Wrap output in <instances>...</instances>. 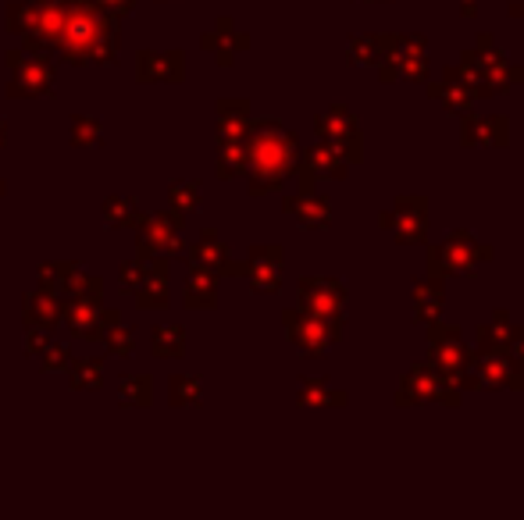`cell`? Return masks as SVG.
Instances as JSON below:
<instances>
[{
    "instance_id": "c3c4849f",
    "label": "cell",
    "mask_w": 524,
    "mask_h": 520,
    "mask_svg": "<svg viewBox=\"0 0 524 520\" xmlns=\"http://www.w3.org/2000/svg\"><path fill=\"white\" fill-rule=\"evenodd\" d=\"M478 15V0H460V18H475Z\"/></svg>"
},
{
    "instance_id": "484cf974",
    "label": "cell",
    "mask_w": 524,
    "mask_h": 520,
    "mask_svg": "<svg viewBox=\"0 0 524 520\" xmlns=\"http://www.w3.org/2000/svg\"><path fill=\"white\" fill-rule=\"evenodd\" d=\"M61 317H65V300H61V296L47 293V289H36V293L22 296L25 328H43V332H50V328L61 325Z\"/></svg>"
},
{
    "instance_id": "d6a6232c",
    "label": "cell",
    "mask_w": 524,
    "mask_h": 520,
    "mask_svg": "<svg viewBox=\"0 0 524 520\" xmlns=\"http://www.w3.org/2000/svg\"><path fill=\"white\" fill-rule=\"evenodd\" d=\"M140 214H143V207H140V200L132 193H111L100 204V218H104V225L107 228H132L136 221H140Z\"/></svg>"
},
{
    "instance_id": "1f68e13d",
    "label": "cell",
    "mask_w": 524,
    "mask_h": 520,
    "mask_svg": "<svg viewBox=\"0 0 524 520\" xmlns=\"http://www.w3.org/2000/svg\"><path fill=\"white\" fill-rule=\"evenodd\" d=\"M68 389L72 392H100L107 385V360L104 357H82L68 367Z\"/></svg>"
},
{
    "instance_id": "b9f144b4",
    "label": "cell",
    "mask_w": 524,
    "mask_h": 520,
    "mask_svg": "<svg viewBox=\"0 0 524 520\" xmlns=\"http://www.w3.org/2000/svg\"><path fill=\"white\" fill-rule=\"evenodd\" d=\"M75 353L72 346H65V342H47V350L40 353V371L43 374H65L68 367H72Z\"/></svg>"
},
{
    "instance_id": "83f0119b",
    "label": "cell",
    "mask_w": 524,
    "mask_h": 520,
    "mask_svg": "<svg viewBox=\"0 0 524 520\" xmlns=\"http://www.w3.org/2000/svg\"><path fill=\"white\" fill-rule=\"evenodd\" d=\"M510 332H514L510 310L507 307H496V310H492V321L478 325L475 353H510Z\"/></svg>"
},
{
    "instance_id": "7c38bea8",
    "label": "cell",
    "mask_w": 524,
    "mask_h": 520,
    "mask_svg": "<svg viewBox=\"0 0 524 520\" xmlns=\"http://www.w3.org/2000/svg\"><path fill=\"white\" fill-rule=\"evenodd\" d=\"M425 342H428V364H435L443 374H450L457 382L460 374L471 367L475 350L467 346L464 332L457 325H446V321H432L425 325Z\"/></svg>"
},
{
    "instance_id": "f35d334b",
    "label": "cell",
    "mask_w": 524,
    "mask_h": 520,
    "mask_svg": "<svg viewBox=\"0 0 524 520\" xmlns=\"http://www.w3.org/2000/svg\"><path fill=\"white\" fill-rule=\"evenodd\" d=\"M346 61H350V68H375L378 65V36L375 33L350 36V43H346Z\"/></svg>"
},
{
    "instance_id": "52a82bcc",
    "label": "cell",
    "mask_w": 524,
    "mask_h": 520,
    "mask_svg": "<svg viewBox=\"0 0 524 520\" xmlns=\"http://www.w3.org/2000/svg\"><path fill=\"white\" fill-rule=\"evenodd\" d=\"M8 61V97L15 100H33V97H50L54 90V54L36 47H15L4 54Z\"/></svg>"
},
{
    "instance_id": "f546056e",
    "label": "cell",
    "mask_w": 524,
    "mask_h": 520,
    "mask_svg": "<svg viewBox=\"0 0 524 520\" xmlns=\"http://www.w3.org/2000/svg\"><path fill=\"white\" fill-rule=\"evenodd\" d=\"M79 264L75 260H47V264H40L36 268V285L40 289H47V293L61 296V300H68V293H72L75 278H79Z\"/></svg>"
},
{
    "instance_id": "8fae6325",
    "label": "cell",
    "mask_w": 524,
    "mask_h": 520,
    "mask_svg": "<svg viewBox=\"0 0 524 520\" xmlns=\"http://www.w3.org/2000/svg\"><path fill=\"white\" fill-rule=\"evenodd\" d=\"M314 132L318 139H328L339 154L346 157V164H361L364 161V129H361V118L343 104H332L325 111L314 114Z\"/></svg>"
},
{
    "instance_id": "f907efd6",
    "label": "cell",
    "mask_w": 524,
    "mask_h": 520,
    "mask_svg": "<svg viewBox=\"0 0 524 520\" xmlns=\"http://www.w3.org/2000/svg\"><path fill=\"white\" fill-rule=\"evenodd\" d=\"M8 147V122H4V118H0V150Z\"/></svg>"
},
{
    "instance_id": "4dcf8cb0",
    "label": "cell",
    "mask_w": 524,
    "mask_h": 520,
    "mask_svg": "<svg viewBox=\"0 0 524 520\" xmlns=\"http://www.w3.org/2000/svg\"><path fill=\"white\" fill-rule=\"evenodd\" d=\"M250 168V154H246V139H222L218 143V157H214V175L222 182L243 179Z\"/></svg>"
},
{
    "instance_id": "e0dca14e",
    "label": "cell",
    "mask_w": 524,
    "mask_h": 520,
    "mask_svg": "<svg viewBox=\"0 0 524 520\" xmlns=\"http://www.w3.org/2000/svg\"><path fill=\"white\" fill-rule=\"evenodd\" d=\"M65 328L72 332V339H82V342H100L104 332L118 321H125L122 310L118 307H93V303H75V300H65Z\"/></svg>"
},
{
    "instance_id": "7402d4cb",
    "label": "cell",
    "mask_w": 524,
    "mask_h": 520,
    "mask_svg": "<svg viewBox=\"0 0 524 520\" xmlns=\"http://www.w3.org/2000/svg\"><path fill=\"white\" fill-rule=\"evenodd\" d=\"M282 211L296 221L300 228L307 232H325L332 225V200L328 196L311 193H293V196H282Z\"/></svg>"
},
{
    "instance_id": "ab89813d",
    "label": "cell",
    "mask_w": 524,
    "mask_h": 520,
    "mask_svg": "<svg viewBox=\"0 0 524 520\" xmlns=\"http://www.w3.org/2000/svg\"><path fill=\"white\" fill-rule=\"evenodd\" d=\"M100 342H104L107 353H111V357H118V360H129L132 353H136V332H132L129 325H122V321L107 328Z\"/></svg>"
},
{
    "instance_id": "f6af8a7d",
    "label": "cell",
    "mask_w": 524,
    "mask_h": 520,
    "mask_svg": "<svg viewBox=\"0 0 524 520\" xmlns=\"http://www.w3.org/2000/svg\"><path fill=\"white\" fill-rule=\"evenodd\" d=\"M100 8L107 11L111 18H118V22H125V18L132 15V8H136V0H97Z\"/></svg>"
},
{
    "instance_id": "8d00e7d4",
    "label": "cell",
    "mask_w": 524,
    "mask_h": 520,
    "mask_svg": "<svg viewBox=\"0 0 524 520\" xmlns=\"http://www.w3.org/2000/svg\"><path fill=\"white\" fill-rule=\"evenodd\" d=\"M68 139H72V147L79 150H93L104 143V122H100L97 114H72V132H68Z\"/></svg>"
},
{
    "instance_id": "ac0fdd59",
    "label": "cell",
    "mask_w": 524,
    "mask_h": 520,
    "mask_svg": "<svg viewBox=\"0 0 524 520\" xmlns=\"http://www.w3.org/2000/svg\"><path fill=\"white\" fill-rule=\"evenodd\" d=\"M460 143L492 150L510 147V118L507 114H475V107H471L460 114Z\"/></svg>"
},
{
    "instance_id": "cb8c5ba5",
    "label": "cell",
    "mask_w": 524,
    "mask_h": 520,
    "mask_svg": "<svg viewBox=\"0 0 524 520\" xmlns=\"http://www.w3.org/2000/svg\"><path fill=\"white\" fill-rule=\"evenodd\" d=\"M250 122H254V114H250V100L246 97H222L214 104V136H218V143L222 139H246L250 136Z\"/></svg>"
},
{
    "instance_id": "4316f807",
    "label": "cell",
    "mask_w": 524,
    "mask_h": 520,
    "mask_svg": "<svg viewBox=\"0 0 524 520\" xmlns=\"http://www.w3.org/2000/svg\"><path fill=\"white\" fill-rule=\"evenodd\" d=\"M296 407L300 410H343L350 407V392L332 389L325 378H303L296 389Z\"/></svg>"
},
{
    "instance_id": "9c48e42d",
    "label": "cell",
    "mask_w": 524,
    "mask_h": 520,
    "mask_svg": "<svg viewBox=\"0 0 524 520\" xmlns=\"http://www.w3.org/2000/svg\"><path fill=\"white\" fill-rule=\"evenodd\" d=\"M182 225H186V218H182L179 211H157V214H140V221H136V253L140 257H154V253H161V257H182L186 253V243H182Z\"/></svg>"
},
{
    "instance_id": "603a6c76",
    "label": "cell",
    "mask_w": 524,
    "mask_h": 520,
    "mask_svg": "<svg viewBox=\"0 0 524 520\" xmlns=\"http://www.w3.org/2000/svg\"><path fill=\"white\" fill-rule=\"evenodd\" d=\"M428 40L421 33H400L396 43V82H428Z\"/></svg>"
},
{
    "instance_id": "9a60e30c",
    "label": "cell",
    "mask_w": 524,
    "mask_h": 520,
    "mask_svg": "<svg viewBox=\"0 0 524 520\" xmlns=\"http://www.w3.org/2000/svg\"><path fill=\"white\" fill-rule=\"evenodd\" d=\"M282 268H286V246L282 243H254L246 253L243 278L250 282V293L279 296L282 293Z\"/></svg>"
},
{
    "instance_id": "8992f818",
    "label": "cell",
    "mask_w": 524,
    "mask_h": 520,
    "mask_svg": "<svg viewBox=\"0 0 524 520\" xmlns=\"http://www.w3.org/2000/svg\"><path fill=\"white\" fill-rule=\"evenodd\" d=\"M296 293H300V303H296V307L318 317L321 325L328 328V335H332V342L343 339L346 300H350V293H346V285L339 282V278H332V275H303L300 282H296Z\"/></svg>"
},
{
    "instance_id": "f5cc1de1",
    "label": "cell",
    "mask_w": 524,
    "mask_h": 520,
    "mask_svg": "<svg viewBox=\"0 0 524 520\" xmlns=\"http://www.w3.org/2000/svg\"><path fill=\"white\" fill-rule=\"evenodd\" d=\"M368 4H389V0H368Z\"/></svg>"
},
{
    "instance_id": "3957f363",
    "label": "cell",
    "mask_w": 524,
    "mask_h": 520,
    "mask_svg": "<svg viewBox=\"0 0 524 520\" xmlns=\"http://www.w3.org/2000/svg\"><path fill=\"white\" fill-rule=\"evenodd\" d=\"M460 72L475 86L478 100L507 97L514 86L524 82V68L510 65V57L496 47V36L492 33H482L475 40V47H467L460 54Z\"/></svg>"
},
{
    "instance_id": "60d3db41",
    "label": "cell",
    "mask_w": 524,
    "mask_h": 520,
    "mask_svg": "<svg viewBox=\"0 0 524 520\" xmlns=\"http://www.w3.org/2000/svg\"><path fill=\"white\" fill-rule=\"evenodd\" d=\"M104 289L107 282L100 275H86V271H79V278H75L72 293H68V300L75 303H93V307H100L104 303Z\"/></svg>"
},
{
    "instance_id": "ffe728a7",
    "label": "cell",
    "mask_w": 524,
    "mask_h": 520,
    "mask_svg": "<svg viewBox=\"0 0 524 520\" xmlns=\"http://www.w3.org/2000/svg\"><path fill=\"white\" fill-rule=\"evenodd\" d=\"M425 97L435 100L446 114H457L460 118L464 111L475 107L478 93H475V86L467 82V75L460 72V65H450V68H443V79L439 82H425Z\"/></svg>"
},
{
    "instance_id": "d590c367",
    "label": "cell",
    "mask_w": 524,
    "mask_h": 520,
    "mask_svg": "<svg viewBox=\"0 0 524 520\" xmlns=\"http://www.w3.org/2000/svg\"><path fill=\"white\" fill-rule=\"evenodd\" d=\"M204 399V385L197 374H172L168 378V407L172 410H197Z\"/></svg>"
},
{
    "instance_id": "836d02e7",
    "label": "cell",
    "mask_w": 524,
    "mask_h": 520,
    "mask_svg": "<svg viewBox=\"0 0 524 520\" xmlns=\"http://www.w3.org/2000/svg\"><path fill=\"white\" fill-rule=\"evenodd\" d=\"M118 403L125 410H147L154 403V378L143 371H132L118 378Z\"/></svg>"
},
{
    "instance_id": "5b68a950",
    "label": "cell",
    "mask_w": 524,
    "mask_h": 520,
    "mask_svg": "<svg viewBox=\"0 0 524 520\" xmlns=\"http://www.w3.org/2000/svg\"><path fill=\"white\" fill-rule=\"evenodd\" d=\"M425 403H439V407L457 410L464 403V392L457 389L450 374H443L435 364L421 360V364L407 367V374L400 378L393 392V407L410 410V407H425Z\"/></svg>"
},
{
    "instance_id": "681fc988",
    "label": "cell",
    "mask_w": 524,
    "mask_h": 520,
    "mask_svg": "<svg viewBox=\"0 0 524 520\" xmlns=\"http://www.w3.org/2000/svg\"><path fill=\"white\" fill-rule=\"evenodd\" d=\"M507 15H510V18H524V0H510V4H507Z\"/></svg>"
},
{
    "instance_id": "7dc6e473",
    "label": "cell",
    "mask_w": 524,
    "mask_h": 520,
    "mask_svg": "<svg viewBox=\"0 0 524 520\" xmlns=\"http://www.w3.org/2000/svg\"><path fill=\"white\" fill-rule=\"evenodd\" d=\"M510 357L524 371V325H514V332H510Z\"/></svg>"
},
{
    "instance_id": "f1b7e54d",
    "label": "cell",
    "mask_w": 524,
    "mask_h": 520,
    "mask_svg": "<svg viewBox=\"0 0 524 520\" xmlns=\"http://www.w3.org/2000/svg\"><path fill=\"white\" fill-rule=\"evenodd\" d=\"M182 303H186V310L218 307V275H211L204 268H189L186 285H182Z\"/></svg>"
},
{
    "instance_id": "277c9868",
    "label": "cell",
    "mask_w": 524,
    "mask_h": 520,
    "mask_svg": "<svg viewBox=\"0 0 524 520\" xmlns=\"http://www.w3.org/2000/svg\"><path fill=\"white\" fill-rule=\"evenodd\" d=\"M496 257V246L482 243L471 228H453L443 243H425V268L432 278L475 275L478 264H489Z\"/></svg>"
},
{
    "instance_id": "6da1fadb",
    "label": "cell",
    "mask_w": 524,
    "mask_h": 520,
    "mask_svg": "<svg viewBox=\"0 0 524 520\" xmlns=\"http://www.w3.org/2000/svg\"><path fill=\"white\" fill-rule=\"evenodd\" d=\"M22 47L50 50L72 68H111L122 54V22L97 0H33V25Z\"/></svg>"
},
{
    "instance_id": "7bdbcfd3",
    "label": "cell",
    "mask_w": 524,
    "mask_h": 520,
    "mask_svg": "<svg viewBox=\"0 0 524 520\" xmlns=\"http://www.w3.org/2000/svg\"><path fill=\"white\" fill-rule=\"evenodd\" d=\"M4 22H8V33L22 40L33 25V0H11L8 11H4Z\"/></svg>"
},
{
    "instance_id": "2e32d148",
    "label": "cell",
    "mask_w": 524,
    "mask_h": 520,
    "mask_svg": "<svg viewBox=\"0 0 524 520\" xmlns=\"http://www.w3.org/2000/svg\"><path fill=\"white\" fill-rule=\"evenodd\" d=\"M186 260L189 268H204L218 278H243L246 271V260H232L229 246H225V239L214 228H204L197 243L186 246Z\"/></svg>"
},
{
    "instance_id": "ba28073f",
    "label": "cell",
    "mask_w": 524,
    "mask_h": 520,
    "mask_svg": "<svg viewBox=\"0 0 524 520\" xmlns=\"http://www.w3.org/2000/svg\"><path fill=\"white\" fill-rule=\"evenodd\" d=\"M460 392H524V371L510 353H475L471 367L457 378Z\"/></svg>"
},
{
    "instance_id": "ee69618b",
    "label": "cell",
    "mask_w": 524,
    "mask_h": 520,
    "mask_svg": "<svg viewBox=\"0 0 524 520\" xmlns=\"http://www.w3.org/2000/svg\"><path fill=\"white\" fill-rule=\"evenodd\" d=\"M143 282H147V257L136 253V257L125 260L122 268H118V289H122V293H136Z\"/></svg>"
},
{
    "instance_id": "e575fe53",
    "label": "cell",
    "mask_w": 524,
    "mask_h": 520,
    "mask_svg": "<svg viewBox=\"0 0 524 520\" xmlns=\"http://www.w3.org/2000/svg\"><path fill=\"white\" fill-rule=\"evenodd\" d=\"M186 328L182 325H157L150 332V357L157 360H182L186 357Z\"/></svg>"
},
{
    "instance_id": "4fadbf2b",
    "label": "cell",
    "mask_w": 524,
    "mask_h": 520,
    "mask_svg": "<svg viewBox=\"0 0 524 520\" xmlns=\"http://www.w3.org/2000/svg\"><path fill=\"white\" fill-rule=\"evenodd\" d=\"M350 164L346 157L339 154L328 139H318L314 147L300 150V161L293 168V179H296V193H311L318 182H343Z\"/></svg>"
},
{
    "instance_id": "bcb514c9",
    "label": "cell",
    "mask_w": 524,
    "mask_h": 520,
    "mask_svg": "<svg viewBox=\"0 0 524 520\" xmlns=\"http://www.w3.org/2000/svg\"><path fill=\"white\" fill-rule=\"evenodd\" d=\"M47 332H43V328H25V353H29V357H40L43 350H47Z\"/></svg>"
},
{
    "instance_id": "5bb4252c",
    "label": "cell",
    "mask_w": 524,
    "mask_h": 520,
    "mask_svg": "<svg viewBox=\"0 0 524 520\" xmlns=\"http://www.w3.org/2000/svg\"><path fill=\"white\" fill-rule=\"evenodd\" d=\"M282 328H286L289 346H293L303 360H321V357H328L332 346H336L332 335H328V328L321 325L318 317L307 314V310H300V307L282 310Z\"/></svg>"
},
{
    "instance_id": "816d5d0a",
    "label": "cell",
    "mask_w": 524,
    "mask_h": 520,
    "mask_svg": "<svg viewBox=\"0 0 524 520\" xmlns=\"http://www.w3.org/2000/svg\"><path fill=\"white\" fill-rule=\"evenodd\" d=\"M4 193H8V182H4V179H0V196H4Z\"/></svg>"
},
{
    "instance_id": "d6986e66",
    "label": "cell",
    "mask_w": 524,
    "mask_h": 520,
    "mask_svg": "<svg viewBox=\"0 0 524 520\" xmlns=\"http://www.w3.org/2000/svg\"><path fill=\"white\" fill-rule=\"evenodd\" d=\"M136 82H164V86L186 82V50H136Z\"/></svg>"
},
{
    "instance_id": "44dd1931",
    "label": "cell",
    "mask_w": 524,
    "mask_h": 520,
    "mask_svg": "<svg viewBox=\"0 0 524 520\" xmlns=\"http://www.w3.org/2000/svg\"><path fill=\"white\" fill-rule=\"evenodd\" d=\"M200 50H207V54L218 61V68H232V61H236L243 50H250V36H246L243 29H236V22H232L229 15H222L214 22V29H207V33L200 36Z\"/></svg>"
},
{
    "instance_id": "7a4b0ae2",
    "label": "cell",
    "mask_w": 524,
    "mask_h": 520,
    "mask_svg": "<svg viewBox=\"0 0 524 520\" xmlns=\"http://www.w3.org/2000/svg\"><path fill=\"white\" fill-rule=\"evenodd\" d=\"M300 139L293 129L279 122V118H254L250 122V136H246V154H250V168H246V193L250 196H268L279 193L300 161Z\"/></svg>"
},
{
    "instance_id": "d4e9b609",
    "label": "cell",
    "mask_w": 524,
    "mask_h": 520,
    "mask_svg": "<svg viewBox=\"0 0 524 520\" xmlns=\"http://www.w3.org/2000/svg\"><path fill=\"white\" fill-rule=\"evenodd\" d=\"M410 300H414V325L425 328L432 321H439L446 307V278H414Z\"/></svg>"
},
{
    "instance_id": "74e56055",
    "label": "cell",
    "mask_w": 524,
    "mask_h": 520,
    "mask_svg": "<svg viewBox=\"0 0 524 520\" xmlns=\"http://www.w3.org/2000/svg\"><path fill=\"white\" fill-rule=\"evenodd\" d=\"M200 200H204V193H200V182L186 179V182H172V186H168V207H172V211H179L182 218H189V214L197 211Z\"/></svg>"
},
{
    "instance_id": "30bf717a",
    "label": "cell",
    "mask_w": 524,
    "mask_h": 520,
    "mask_svg": "<svg viewBox=\"0 0 524 520\" xmlns=\"http://www.w3.org/2000/svg\"><path fill=\"white\" fill-rule=\"evenodd\" d=\"M378 228L389 232L393 243H400V246L428 243V196L400 193L389 211L378 214Z\"/></svg>"
}]
</instances>
